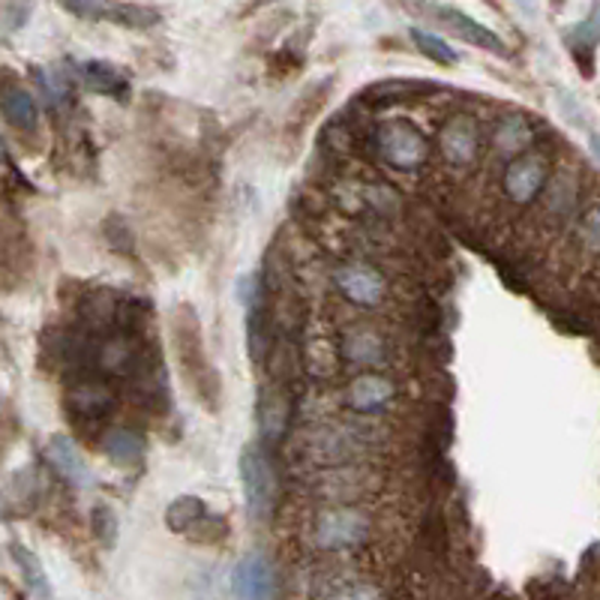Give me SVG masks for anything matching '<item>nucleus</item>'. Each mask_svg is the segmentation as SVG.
Returning a JSON list of instances; mask_svg holds the SVG:
<instances>
[{
    "label": "nucleus",
    "mask_w": 600,
    "mask_h": 600,
    "mask_svg": "<svg viewBox=\"0 0 600 600\" xmlns=\"http://www.w3.org/2000/svg\"><path fill=\"white\" fill-rule=\"evenodd\" d=\"M172 337H175V354L180 373L189 382L192 393L199 397L208 409H216L220 402V375L208 361L204 339H201V325L196 310L189 303H180L172 318Z\"/></svg>",
    "instance_id": "f257e3e1"
},
{
    "label": "nucleus",
    "mask_w": 600,
    "mask_h": 600,
    "mask_svg": "<svg viewBox=\"0 0 600 600\" xmlns=\"http://www.w3.org/2000/svg\"><path fill=\"white\" fill-rule=\"evenodd\" d=\"M375 145H378L382 160L400 172L421 168L429 163V153H433V145H429L424 129L412 121H402V117L382 121L375 129Z\"/></svg>",
    "instance_id": "f03ea898"
},
{
    "label": "nucleus",
    "mask_w": 600,
    "mask_h": 600,
    "mask_svg": "<svg viewBox=\"0 0 600 600\" xmlns=\"http://www.w3.org/2000/svg\"><path fill=\"white\" fill-rule=\"evenodd\" d=\"M240 484H243V496H247V511L252 520H271L276 504V468L271 457L264 453L262 445H247L240 450Z\"/></svg>",
    "instance_id": "7ed1b4c3"
},
{
    "label": "nucleus",
    "mask_w": 600,
    "mask_h": 600,
    "mask_svg": "<svg viewBox=\"0 0 600 600\" xmlns=\"http://www.w3.org/2000/svg\"><path fill=\"white\" fill-rule=\"evenodd\" d=\"M370 538V520L358 508H327L315 516V547L330 552L358 550Z\"/></svg>",
    "instance_id": "20e7f679"
},
{
    "label": "nucleus",
    "mask_w": 600,
    "mask_h": 600,
    "mask_svg": "<svg viewBox=\"0 0 600 600\" xmlns=\"http://www.w3.org/2000/svg\"><path fill=\"white\" fill-rule=\"evenodd\" d=\"M438 150L445 157V163L453 168H468L480 157V126L468 114H453L445 124L438 126Z\"/></svg>",
    "instance_id": "39448f33"
},
{
    "label": "nucleus",
    "mask_w": 600,
    "mask_h": 600,
    "mask_svg": "<svg viewBox=\"0 0 600 600\" xmlns=\"http://www.w3.org/2000/svg\"><path fill=\"white\" fill-rule=\"evenodd\" d=\"M547 180H550V160L540 153H523V157L511 160L508 172L501 177V189H504L508 201L525 208L543 192Z\"/></svg>",
    "instance_id": "423d86ee"
},
{
    "label": "nucleus",
    "mask_w": 600,
    "mask_h": 600,
    "mask_svg": "<svg viewBox=\"0 0 600 600\" xmlns=\"http://www.w3.org/2000/svg\"><path fill=\"white\" fill-rule=\"evenodd\" d=\"M334 283L342 291V298L351 300L354 307H366L373 310L382 300L388 298V279L378 274L370 264H342L337 274H334Z\"/></svg>",
    "instance_id": "0eeeda50"
},
{
    "label": "nucleus",
    "mask_w": 600,
    "mask_h": 600,
    "mask_svg": "<svg viewBox=\"0 0 600 600\" xmlns=\"http://www.w3.org/2000/svg\"><path fill=\"white\" fill-rule=\"evenodd\" d=\"M232 588L238 600H276V571L267 555L247 552L232 574Z\"/></svg>",
    "instance_id": "6e6552de"
},
{
    "label": "nucleus",
    "mask_w": 600,
    "mask_h": 600,
    "mask_svg": "<svg viewBox=\"0 0 600 600\" xmlns=\"http://www.w3.org/2000/svg\"><path fill=\"white\" fill-rule=\"evenodd\" d=\"M117 409V400L102 382H78L66 393V412L75 424H105Z\"/></svg>",
    "instance_id": "1a4fd4ad"
},
{
    "label": "nucleus",
    "mask_w": 600,
    "mask_h": 600,
    "mask_svg": "<svg viewBox=\"0 0 600 600\" xmlns=\"http://www.w3.org/2000/svg\"><path fill=\"white\" fill-rule=\"evenodd\" d=\"M46 463L51 465V472L66 480L70 487L85 489L93 484V472H90L88 460L82 457V450L75 448V441L70 436H51L46 441Z\"/></svg>",
    "instance_id": "9d476101"
},
{
    "label": "nucleus",
    "mask_w": 600,
    "mask_h": 600,
    "mask_svg": "<svg viewBox=\"0 0 600 600\" xmlns=\"http://www.w3.org/2000/svg\"><path fill=\"white\" fill-rule=\"evenodd\" d=\"M433 13L441 18V25L448 27L450 34L465 39L468 46H477V49L489 51V54H496V58H508L504 39H501L496 30H489L484 22H475L472 15H465L463 10H453V7H433Z\"/></svg>",
    "instance_id": "9b49d317"
},
{
    "label": "nucleus",
    "mask_w": 600,
    "mask_h": 600,
    "mask_svg": "<svg viewBox=\"0 0 600 600\" xmlns=\"http://www.w3.org/2000/svg\"><path fill=\"white\" fill-rule=\"evenodd\" d=\"M75 73L82 78V85L100 97H109L114 102H129L133 93V82L129 75L112 61H82L75 66Z\"/></svg>",
    "instance_id": "f8f14e48"
},
{
    "label": "nucleus",
    "mask_w": 600,
    "mask_h": 600,
    "mask_svg": "<svg viewBox=\"0 0 600 600\" xmlns=\"http://www.w3.org/2000/svg\"><path fill=\"white\" fill-rule=\"evenodd\" d=\"M339 354L349 363L361 366H382L388 361V342L373 327H349L339 342Z\"/></svg>",
    "instance_id": "ddd939ff"
},
{
    "label": "nucleus",
    "mask_w": 600,
    "mask_h": 600,
    "mask_svg": "<svg viewBox=\"0 0 600 600\" xmlns=\"http://www.w3.org/2000/svg\"><path fill=\"white\" fill-rule=\"evenodd\" d=\"M393 397H397L393 382L385 378V375H375V373L358 375V378L349 385V390H346V402H349L354 412H363V414L382 412Z\"/></svg>",
    "instance_id": "4468645a"
},
{
    "label": "nucleus",
    "mask_w": 600,
    "mask_h": 600,
    "mask_svg": "<svg viewBox=\"0 0 600 600\" xmlns=\"http://www.w3.org/2000/svg\"><path fill=\"white\" fill-rule=\"evenodd\" d=\"M100 448L105 453V460L114 463L117 468H136L145 463V438L138 436L136 429H126V426H114L105 429L100 438Z\"/></svg>",
    "instance_id": "2eb2a0df"
},
{
    "label": "nucleus",
    "mask_w": 600,
    "mask_h": 600,
    "mask_svg": "<svg viewBox=\"0 0 600 600\" xmlns=\"http://www.w3.org/2000/svg\"><path fill=\"white\" fill-rule=\"evenodd\" d=\"M0 114L7 117V124L22 129V133H37L39 126V105L34 93L25 85H7L0 90Z\"/></svg>",
    "instance_id": "dca6fc26"
},
{
    "label": "nucleus",
    "mask_w": 600,
    "mask_h": 600,
    "mask_svg": "<svg viewBox=\"0 0 600 600\" xmlns=\"http://www.w3.org/2000/svg\"><path fill=\"white\" fill-rule=\"evenodd\" d=\"M211 516L208 504L199 496H177L168 508H165V528L175 535H192L204 520Z\"/></svg>",
    "instance_id": "f3484780"
},
{
    "label": "nucleus",
    "mask_w": 600,
    "mask_h": 600,
    "mask_svg": "<svg viewBox=\"0 0 600 600\" xmlns=\"http://www.w3.org/2000/svg\"><path fill=\"white\" fill-rule=\"evenodd\" d=\"M10 555H13V562L18 564L22 576H25L27 591H30V595H37V600H49L51 598L49 576H46V567H42V562H39L37 552L27 550L25 543L13 540V543H10Z\"/></svg>",
    "instance_id": "a211bd4d"
},
{
    "label": "nucleus",
    "mask_w": 600,
    "mask_h": 600,
    "mask_svg": "<svg viewBox=\"0 0 600 600\" xmlns=\"http://www.w3.org/2000/svg\"><path fill=\"white\" fill-rule=\"evenodd\" d=\"M492 145L504 157H523V150L532 145V126L520 114H511V117H501V124L496 126L492 133Z\"/></svg>",
    "instance_id": "6ab92c4d"
},
{
    "label": "nucleus",
    "mask_w": 600,
    "mask_h": 600,
    "mask_svg": "<svg viewBox=\"0 0 600 600\" xmlns=\"http://www.w3.org/2000/svg\"><path fill=\"white\" fill-rule=\"evenodd\" d=\"M409 37H412L414 49L424 54L426 61L438 63V66H453V63L460 61V54L453 46H448L445 39L436 37V34H429V30H421V27H412L409 30Z\"/></svg>",
    "instance_id": "aec40b11"
},
{
    "label": "nucleus",
    "mask_w": 600,
    "mask_h": 600,
    "mask_svg": "<svg viewBox=\"0 0 600 600\" xmlns=\"http://www.w3.org/2000/svg\"><path fill=\"white\" fill-rule=\"evenodd\" d=\"M34 78H37L39 90L46 93L49 105H61V102L70 100V93H73V88H70V78H66V73H63V70H58V66H49V70H39L37 66Z\"/></svg>",
    "instance_id": "412c9836"
},
{
    "label": "nucleus",
    "mask_w": 600,
    "mask_h": 600,
    "mask_svg": "<svg viewBox=\"0 0 600 600\" xmlns=\"http://www.w3.org/2000/svg\"><path fill=\"white\" fill-rule=\"evenodd\" d=\"M288 426V405H286V397H279V393H274V397H267L262 405V429L267 438H283V433H286Z\"/></svg>",
    "instance_id": "4be33fe9"
},
{
    "label": "nucleus",
    "mask_w": 600,
    "mask_h": 600,
    "mask_svg": "<svg viewBox=\"0 0 600 600\" xmlns=\"http://www.w3.org/2000/svg\"><path fill=\"white\" fill-rule=\"evenodd\" d=\"M247 346H250V358L255 363L264 361V354H267V325H264L262 318V307L259 303H252L250 315H247Z\"/></svg>",
    "instance_id": "5701e85b"
},
{
    "label": "nucleus",
    "mask_w": 600,
    "mask_h": 600,
    "mask_svg": "<svg viewBox=\"0 0 600 600\" xmlns=\"http://www.w3.org/2000/svg\"><path fill=\"white\" fill-rule=\"evenodd\" d=\"M105 13L114 15V22L117 25L126 27H148L153 25V18H157V10L153 7H136V3H114V7H105Z\"/></svg>",
    "instance_id": "b1692460"
},
{
    "label": "nucleus",
    "mask_w": 600,
    "mask_h": 600,
    "mask_svg": "<svg viewBox=\"0 0 600 600\" xmlns=\"http://www.w3.org/2000/svg\"><path fill=\"white\" fill-rule=\"evenodd\" d=\"M93 532H97V538L105 547H114V538H117V516H114L112 508H93Z\"/></svg>",
    "instance_id": "393cba45"
},
{
    "label": "nucleus",
    "mask_w": 600,
    "mask_h": 600,
    "mask_svg": "<svg viewBox=\"0 0 600 600\" xmlns=\"http://www.w3.org/2000/svg\"><path fill=\"white\" fill-rule=\"evenodd\" d=\"M334 600H385L382 591L370 583H346V586L337 588Z\"/></svg>",
    "instance_id": "a878e982"
},
{
    "label": "nucleus",
    "mask_w": 600,
    "mask_h": 600,
    "mask_svg": "<svg viewBox=\"0 0 600 600\" xmlns=\"http://www.w3.org/2000/svg\"><path fill=\"white\" fill-rule=\"evenodd\" d=\"M63 10L73 15H85V18H100V15H105L102 3H63Z\"/></svg>",
    "instance_id": "bb28decb"
},
{
    "label": "nucleus",
    "mask_w": 600,
    "mask_h": 600,
    "mask_svg": "<svg viewBox=\"0 0 600 600\" xmlns=\"http://www.w3.org/2000/svg\"><path fill=\"white\" fill-rule=\"evenodd\" d=\"M0 165H7V168H13V153L7 148V141L0 138Z\"/></svg>",
    "instance_id": "cd10ccee"
},
{
    "label": "nucleus",
    "mask_w": 600,
    "mask_h": 600,
    "mask_svg": "<svg viewBox=\"0 0 600 600\" xmlns=\"http://www.w3.org/2000/svg\"><path fill=\"white\" fill-rule=\"evenodd\" d=\"M7 513H10V504H7L3 492H0V516H7Z\"/></svg>",
    "instance_id": "c85d7f7f"
}]
</instances>
